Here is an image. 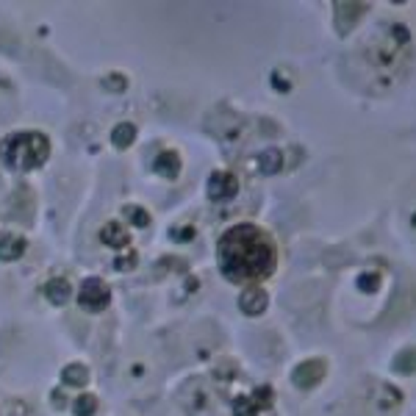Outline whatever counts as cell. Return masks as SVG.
Instances as JSON below:
<instances>
[{"mask_svg":"<svg viewBox=\"0 0 416 416\" xmlns=\"http://www.w3.org/2000/svg\"><path fill=\"white\" fill-rule=\"evenodd\" d=\"M220 269L233 283H256L272 275L275 269V242L258 225H233L222 233L220 245Z\"/></svg>","mask_w":416,"mask_h":416,"instance_id":"cell-1","label":"cell"},{"mask_svg":"<svg viewBox=\"0 0 416 416\" xmlns=\"http://www.w3.org/2000/svg\"><path fill=\"white\" fill-rule=\"evenodd\" d=\"M48 156H50V142L45 134H37V131L12 134L0 145V158L12 169H37L48 161Z\"/></svg>","mask_w":416,"mask_h":416,"instance_id":"cell-2","label":"cell"},{"mask_svg":"<svg viewBox=\"0 0 416 416\" xmlns=\"http://www.w3.org/2000/svg\"><path fill=\"white\" fill-rule=\"evenodd\" d=\"M112 302V289L103 278H86L78 289V305L89 314H100Z\"/></svg>","mask_w":416,"mask_h":416,"instance_id":"cell-3","label":"cell"},{"mask_svg":"<svg viewBox=\"0 0 416 416\" xmlns=\"http://www.w3.org/2000/svg\"><path fill=\"white\" fill-rule=\"evenodd\" d=\"M239 191V180L231 172H214L208 180V197L211 200H228Z\"/></svg>","mask_w":416,"mask_h":416,"instance_id":"cell-4","label":"cell"},{"mask_svg":"<svg viewBox=\"0 0 416 416\" xmlns=\"http://www.w3.org/2000/svg\"><path fill=\"white\" fill-rule=\"evenodd\" d=\"M25 239L17 233H3L0 236V261H17L25 253Z\"/></svg>","mask_w":416,"mask_h":416,"instance_id":"cell-5","label":"cell"},{"mask_svg":"<svg viewBox=\"0 0 416 416\" xmlns=\"http://www.w3.org/2000/svg\"><path fill=\"white\" fill-rule=\"evenodd\" d=\"M100 242L117 250V247H125V245L131 242V233H128L120 222H106V225L100 228Z\"/></svg>","mask_w":416,"mask_h":416,"instance_id":"cell-6","label":"cell"},{"mask_svg":"<svg viewBox=\"0 0 416 416\" xmlns=\"http://www.w3.org/2000/svg\"><path fill=\"white\" fill-rule=\"evenodd\" d=\"M153 167H156V172L158 175H164V178H178L180 175V156L175 153V150H164L156 161H153Z\"/></svg>","mask_w":416,"mask_h":416,"instance_id":"cell-7","label":"cell"},{"mask_svg":"<svg viewBox=\"0 0 416 416\" xmlns=\"http://www.w3.org/2000/svg\"><path fill=\"white\" fill-rule=\"evenodd\" d=\"M45 294H48V300H53L56 305H64V302L70 300V294H72V286H70L67 278H53V280L45 283Z\"/></svg>","mask_w":416,"mask_h":416,"instance_id":"cell-8","label":"cell"},{"mask_svg":"<svg viewBox=\"0 0 416 416\" xmlns=\"http://www.w3.org/2000/svg\"><path fill=\"white\" fill-rule=\"evenodd\" d=\"M242 311L245 314H261V311L267 308V291H261V289H247L245 294H242Z\"/></svg>","mask_w":416,"mask_h":416,"instance_id":"cell-9","label":"cell"},{"mask_svg":"<svg viewBox=\"0 0 416 416\" xmlns=\"http://www.w3.org/2000/svg\"><path fill=\"white\" fill-rule=\"evenodd\" d=\"M61 380L67 386H72V388H81V386L89 383V369L83 364H70V366L61 369Z\"/></svg>","mask_w":416,"mask_h":416,"instance_id":"cell-10","label":"cell"},{"mask_svg":"<svg viewBox=\"0 0 416 416\" xmlns=\"http://www.w3.org/2000/svg\"><path fill=\"white\" fill-rule=\"evenodd\" d=\"M134 139H136V125H134V123H120V125L112 131V142H114L117 147H128V145H134Z\"/></svg>","mask_w":416,"mask_h":416,"instance_id":"cell-11","label":"cell"},{"mask_svg":"<svg viewBox=\"0 0 416 416\" xmlns=\"http://www.w3.org/2000/svg\"><path fill=\"white\" fill-rule=\"evenodd\" d=\"M123 211H125V217H128V220H131L136 228H147V225H150V214L145 211L142 205H125Z\"/></svg>","mask_w":416,"mask_h":416,"instance_id":"cell-12","label":"cell"},{"mask_svg":"<svg viewBox=\"0 0 416 416\" xmlns=\"http://www.w3.org/2000/svg\"><path fill=\"white\" fill-rule=\"evenodd\" d=\"M72 408H75L78 416H92V413L97 410V397H94V394H81Z\"/></svg>","mask_w":416,"mask_h":416,"instance_id":"cell-13","label":"cell"},{"mask_svg":"<svg viewBox=\"0 0 416 416\" xmlns=\"http://www.w3.org/2000/svg\"><path fill=\"white\" fill-rule=\"evenodd\" d=\"M103 86H106L109 92H123V89L128 86V78H125L123 72H112V75L103 78Z\"/></svg>","mask_w":416,"mask_h":416,"instance_id":"cell-14","label":"cell"}]
</instances>
